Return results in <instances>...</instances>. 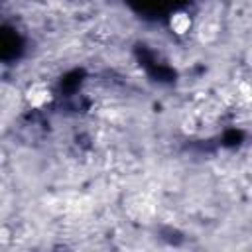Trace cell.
I'll use <instances>...</instances> for the list:
<instances>
[{"label":"cell","instance_id":"cell-1","mask_svg":"<svg viewBox=\"0 0 252 252\" xmlns=\"http://www.w3.org/2000/svg\"><path fill=\"white\" fill-rule=\"evenodd\" d=\"M24 98H26V102H28L32 108H43V106L51 100V91H49V87H47L45 83L35 81V83H32V85L28 87Z\"/></svg>","mask_w":252,"mask_h":252},{"label":"cell","instance_id":"cell-2","mask_svg":"<svg viewBox=\"0 0 252 252\" xmlns=\"http://www.w3.org/2000/svg\"><path fill=\"white\" fill-rule=\"evenodd\" d=\"M191 28H193V18H191L189 12L177 10V12H173V14L169 16V30H171L175 35H179V37L187 35V33L191 32Z\"/></svg>","mask_w":252,"mask_h":252}]
</instances>
